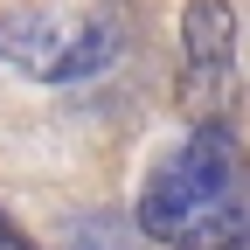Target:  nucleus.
I'll return each instance as SVG.
<instances>
[{"label":"nucleus","instance_id":"20e7f679","mask_svg":"<svg viewBox=\"0 0 250 250\" xmlns=\"http://www.w3.org/2000/svg\"><path fill=\"white\" fill-rule=\"evenodd\" d=\"M77 250H132V243H125L111 223H83V229H77Z\"/></svg>","mask_w":250,"mask_h":250},{"label":"nucleus","instance_id":"39448f33","mask_svg":"<svg viewBox=\"0 0 250 250\" xmlns=\"http://www.w3.org/2000/svg\"><path fill=\"white\" fill-rule=\"evenodd\" d=\"M0 250H35V243H28V236H21V229L7 223V215H0Z\"/></svg>","mask_w":250,"mask_h":250},{"label":"nucleus","instance_id":"f257e3e1","mask_svg":"<svg viewBox=\"0 0 250 250\" xmlns=\"http://www.w3.org/2000/svg\"><path fill=\"white\" fill-rule=\"evenodd\" d=\"M139 229L160 250H250V146L229 118H202L153 160Z\"/></svg>","mask_w":250,"mask_h":250},{"label":"nucleus","instance_id":"7ed1b4c3","mask_svg":"<svg viewBox=\"0 0 250 250\" xmlns=\"http://www.w3.org/2000/svg\"><path fill=\"white\" fill-rule=\"evenodd\" d=\"M236 83V7L229 0H188L181 14V98L188 111L223 118Z\"/></svg>","mask_w":250,"mask_h":250},{"label":"nucleus","instance_id":"f03ea898","mask_svg":"<svg viewBox=\"0 0 250 250\" xmlns=\"http://www.w3.org/2000/svg\"><path fill=\"white\" fill-rule=\"evenodd\" d=\"M118 42H125L118 7H98V14H49V7L0 14V62H14L35 83H83V77H98L118 56Z\"/></svg>","mask_w":250,"mask_h":250}]
</instances>
